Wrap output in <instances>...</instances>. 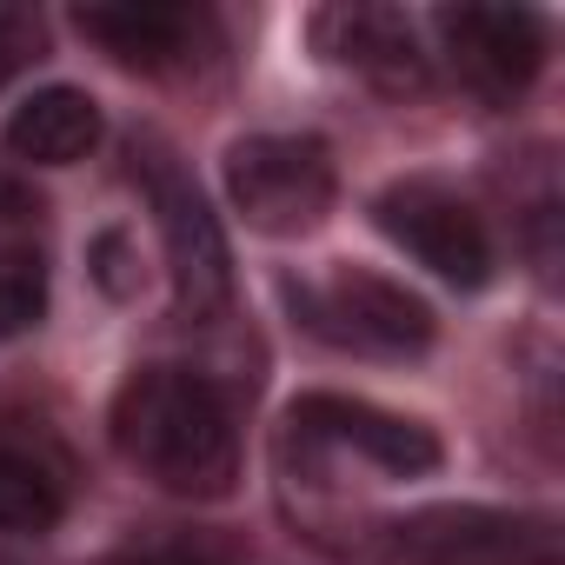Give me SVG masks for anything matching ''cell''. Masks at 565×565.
Wrapping results in <instances>:
<instances>
[{
	"mask_svg": "<svg viewBox=\"0 0 565 565\" xmlns=\"http://www.w3.org/2000/svg\"><path fill=\"white\" fill-rule=\"evenodd\" d=\"M366 565H565L545 512L419 505L366 532Z\"/></svg>",
	"mask_w": 565,
	"mask_h": 565,
	"instance_id": "3957f363",
	"label": "cell"
},
{
	"mask_svg": "<svg viewBox=\"0 0 565 565\" xmlns=\"http://www.w3.org/2000/svg\"><path fill=\"white\" fill-rule=\"evenodd\" d=\"M28 200H21V186H8V180H0V220H8V213H21Z\"/></svg>",
	"mask_w": 565,
	"mask_h": 565,
	"instance_id": "9a60e30c",
	"label": "cell"
},
{
	"mask_svg": "<svg viewBox=\"0 0 565 565\" xmlns=\"http://www.w3.org/2000/svg\"><path fill=\"white\" fill-rule=\"evenodd\" d=\"M226 200L266 239L313 233L340 200V167L320 134H246L226 147Z\"/></svg>",
	"mask_w": 565,
	"mask_h": 565,
	"instance_id": "5b68a950",
	"label": "cell"
},
{
	"mask_svg": "<svg viewBox=\"0 0 565 565\" xmlns=\"http://www.w3.org/2000/svg\"><path fill=\"white\" fill-rule=\"evenodd\" d=\"M193 565H200V558H193Z\"/></svg>",
	"mask_w": 565,
	"mask_h": 565,
	"instance_id": "e0dca14e",
	"label": "cell"
},
{
	"mask_svg": "<svg viewBox=\"0 0 565 565\" xmlns=\"http://www.w3.org/2000/svg\"><path fill=\"white\" fill-rule=\"evenodd\" d=\"M74 28L134 74H186L213 47V14L186 0H120V8H81Z\"/></svg>",
	"mask_w": 565,
	"mask_h": 565,
	"instance_id": "9c48e42d",
	"label": "cell"
},
{
	"mask_svg": "<svg viewBox=\"0 0 565 565\" xmlns=\"http://www.w3.org/2000/svg\"><path fill=\"white\" fill-rule=\"evenodd\" d=\"M313 41L333 67L360 74L380 94H419L433 81L426 54H419V28L399 8H373V0H347V8L313 14Z\"/></svg>",
	"mask_w": 565,
	"mask_h": 565,
	"instance_id": "30bf717a",
	"label": "cell"
},
{
	"mask_svg": "<svg viewBox=\"0 0 565 565\" xmlns=\"http://www.w3.org/2000/svg\"><path fill=\"white\" fill-rule=\"evenodd\" d=\"M373 220L393 246H406L433 279H446V287L472 294L492 279V233L446 180H393L373 200Z\"/></svg>",
	"mask_w": 565,
	"mask_h": 565,
	"instance_id": "8992f818",
	"label": "cell"
},
{
	"mask_svg": "<svg viewBox=\"0 0 565 565\" xmlns=\"http://www.w3.org/2000/svg\"><path fill=\"white\" fill-rule=\"evenodd\" d=\"M120 459L173 499H226L239 479V419L233 399L186 366H140L114 393Z\"/></svg>",
	"mask_w": 565,
	"mask_h": 565,
	"instance_id": "6da1fadb",
	"label": "cell"
},
{
	"mask_svg": "<svg viewBox=\"0 0 565 565\" xmlns=\"http://www.w3.org/2000/svg\"><path fill=\"white\" fill-rule=\"evenodd\" d=\"M287 307H294V327H307L313 340H327L340 353L419 360L433 347L426 300L406 294L386 273H366V266H333V273H313V279H287Z\"/></svg>",
	"mask_w": 565,
	"mask_h": 565,
	"instance_id": "277c9868",
	"label": "cell"
},
{
	"mask_svg": "<svg viewBox=\"0 0 565 565\" xmlns=\"http://www.w3.org/2000/svg\"><path fill=\"white\" fill-rule=\"evenodd\" d=\"M107 120H100V100L81 94V87H41L14 107L8 120V153L28 160V167H74L100 147Z\"/></svg>",
	"mask_w": 565,
	"mask_h": 565,
	"instance_id": "8fae6325",
	"label": "cell"
},
{
	"mask_svg": "<svg viewBox=\"0 0 565 565\" xmlns=\"http://www.w3.org/2000/svg\"><path fill=\"white\" fill-rule=\"evenodd\" d=\"M287 439L294 446H313V452H353L393 479H419V472H439V433L406 419V413H386L373 399H347V393H307L287 406Z\"/></svg>",
	"mask_w": 565,
	"mask_h": 565,
	"instance_id": "52a82bcc",
	"label": "cell"
},
{
	"mask_svg": "<svg viewBox=\"0 0 565 565\" xmlns=\"http://www.w3.org/2000/svg\"><path fill=\"white\" fill-rule=\"evenodd\" d=\"M47 47V28L41 14H21V8H0V94H8Z\"/></svg>",
	"mask_w": 565,
	"mask_h": 565,
	"instance_id": "5bb4252c",
	"label": "cell"
},
{
	"mask_svg": "<svg viewBox=\"0 0 565 565\" xmlns=\"http://www.w3.org/2000/svg\"><path fill=\"white\" fill-rule=\"evenodd\" d=\"M67 512V472L28 446L0 433V532H47Z\"/></svg>",
	"mask_w": 565,
	"mask_h": 565,
	"instance_id": "7c38bea8",
	"label": "cell"
},
{
	"mask_svg": "<svg viewBox=\"0 0 565 565\" xmlns=\"http://www.w3.org/2000/svg\"><path fill=\"white\" fill-rule=\"evenodd\" d=\"M134 180L140 200L153 206L160 246H167V279H173V313L186 327H213L233 307V253L220 233V213L206 206L200 180L180 167V153L153 134L134 140Z\"/></svg>",
	"mask_w": 565,
	"mask_h": 565,
	"instance_id": "7a4b0ae2",
	"label": "cell"
},
{
	"mask_svg": "<svg viewBox=\"0 0 565 565\" xmlns=\"http://www.w3.org/2000/svg\"><path fill=\"white\" fill-rule=\"evenodd\" d=\"M0 565H14V558H0Z\"/></svg>",
	"mask_w": 565,
	"mask_h": 565,
	"instance_id": "2e32d148",
	"label": "cell"
},
{
	"mask_svg": "<svg viewBox=\"0 0 565 565\" xmlns=\"http://www.w3.org/2000/svg\"><path fill=\"white\" fill-rule=\"evenodd\" d=\"M47 313V266L41 253H0V347L21 340Z\"/></svg>",
	"mask_w": 565,
	"mask_h": 565,
	"instance_id": "4fadbf2b",
	"label": "cell"
},
{
	"mask_svg": "<svg viewBox=\"0 0 565 565\" xmlns=\"http://www.w3.org/2000/svg\"><path fill=\"white\" fill-rule=\"evenodd\" d=\"M452 74L486 100H519L545 67V21L532 8H439L433 14Z\"/></svg>",
	"mask_w": 565,
	"mask_h": 565,
	"instance_id": "ba28073f",
	"label": "cell"
}]
</instances>
